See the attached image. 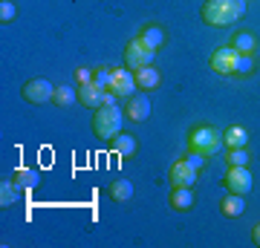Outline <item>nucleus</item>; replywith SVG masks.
Masks as SVG:
<instances>
[{
	"mask_svg": "<svg viewBox=\"0 0 260 248\" xmlns=\"http://www.w3.org/2000/svg\"><path fill=\"white\" fill-rule=\"evenodd\" d=\"M124 119L136 121V124H142V121L150 119V98H148V92L145 90L133 92L127 101H124Z\"/></svg>",
	"mask_w": 260,
	"mask_h": 248,
	"instance_id": "obj_8",
	"label": "nucleus"
},
{
	"mask_svg": "<svg viewBox=\"0 0 260 248\" xmlns=\"http://www.w3.org/2000/svg\"><path fill=\"white\" fill-rule=\"evenodd\" d=\"M205 159H208V156H203V153H197V150H188L185 162H188L191 167H194V170H203V167H205Z\"/></svg>",
	"mask_w": 260,
	"mask_h": 248,
	"instance_id": "obj_27",
	"label": "nucleus"
},
{
	"mask_svg": "<svg viewBox=\"0 0 260 248\" xmlns=\"http://www.w3.org/2000/svg\"><path fill=\"white\" fill-rule=\"evenodd\" d=\"M142 41L145 46H150L153 52H159L162 46H165V41H168V35H165V29L162 26H156V23H145V26L139 29V35H136Z\"/></svg>",
	"mask_w": 260,
	"mask_h": 248,
	"instance_id": "obj_12",
	"label": "nucleus"
},
{
	"mask_svg": "<svg viewBox=\"0 0 260 248\" xmlns=\"http://www.w3.org/2000/svg\"><path fill=\"white\" fill-rule=\"evenodd\" d=\"M153 58H156V52H153L150 46L142 44L139 38H133V41L124 46V66H127V69H142V66H150V64H153Z\"/></svg>",
	"mask_w": 260,
	"mask_h": 248,
	"instance_id": "obj_6",
	"label": "nucleus"
},
{
	"mask_svg": "<svg viewBox=\"0 0 260 248\" xmlns=\"http://www.w3.org/2000/svg\"><path fill=\"white\" fill-rule=\"evenodd\" d=\"M136 90H139V87H136V75H133V69H127V66H124V69H121V66L119 69H113L110 92H116L119 98H130Z\"/></svg>",
	"mask_w": 260,
	"mask_h": 248,
	"instance_id": "obj_9",
	"label": "nucleus"
},
{
	"mask_svg": "<svg viewBox=\"0 0 260 248\" xmlns=\"http://www.w3.org/2000/svg\"><path fill=\"white\" fill-rule=\"evenodd\" d=\"M95 78V69H90V66H78L75 69V84L81 87V84H90Z\"/></svg>",
	"mask_w": 260,
	"mask_h": 248,
	"instance_id": "obj_26",
	"label": "nucleus"
},
{
	"mask_svg": "<svg viewBox=\"0 0 260 248\" xmlns=\"http://www.w3.org/2000/svg\"><path fill=\"white\" fill-rule=\"evenodd\" d=\"M133 75H136V87L145 90V92L156 90L159 84H162V75H159V69H153V64L142 66V69H133Z\"/></svg>",
	"mask_w": 260,
	"mask_h": 248,
	"instance_id": "obj_16",
	"label": "nucleus"
},
{
	"mask_svg": "<svg viewBox=\"0 0 260 248\" xmlns=\"http://www.w3.org/2000/svg\"><path fill=\"white\" fill-rule=\"evenodd\" d=\"M223 141L225 147H246L249 145V130L240 127V124H232V127L223 130Z\"/></svg>",
	"mask_w": 260,
	"mask_h": 248,
	"instance_id": "obj_17",
	"label": "nucleus"
},
{
	"mask_svg": "<svg viewBox=\"0 0 260 248\" xmlns=\"http://www.w3.org/2000/svg\"><path fill=\"white\" fill-rule=\"evenodd\" d=\"M240 55H243V52H237L234 46H223V49L211 52V58H208V66H211L217 75H237Z\"/></svg>",
	"mask_w": 260,
	"mask_h": 248,
	"instance_id": "obj_5",
	"label": "nucleus"
},
{
	"mask_svg": "<svg viewBox=\"0 0 260 248\" xmlns=\"http://www.w3.org/2000/svg\"><path fill=\"white\" fill-rule=\"evenodd\" d=\"M130 196H133V182H130V179H116V182H110V199L113 202H127Z\"/></svg>",
	"mask_w": 260,
	"mask_h": 248,
	"instance_id": "obj_22",
	"label": "nucleus"
},
{
	"mask_svg": "<svg viewBox=\"0 0 260 248\" xmlns=\"http://www.w3.org/2000/svg\"><path fill=\"white\" fill-rule=\"evenodd\" d=\"M225 147L223 141V133L217 127H211V124H197V127H191V133H188V150H197V153H203V156H217L220 150Z\"/></svg>",
	"mask_w": 260,
	"mask_h": 248,
	"instance_id": "obj_2",
	"label": "nucleus"
},
{
	"mask_svg": "<svg viewBox=\"0 0 260 248\" xmlns=\"http://www.w3.org/2000/svg\"><path fill=\"white\" fill-rule=\"evenodd\" d=\"M12 179L23 188V191H32V188H38L41 185V176H38V170H29V167H18L15 173H12Z\"/></svg>",
	"mask_w": 260,
	"mask_h": 248,
	"instance_id": "obj_21",
	"label": "nucleus"
},
{
	"mask_svg": "<svg viewBox=\"0 0 260 248\" xmlns=\"http://www.w3.org/2000/svg\"><path fill=\"white\" fill-rule=\"evenodd\" d=\"M225 162H229V167H246L249 165V150L246 147H229Z\"/></svg>",
	"mask_w": 260,
	"mask_h": 248,
	"instance_id": "obj_23",
	"label": "nucleus"
},
{
	"mask_svg": "<svg viewBox=\"0 0 260 248\" xmlns=\"http://www.w3.org/2000/svg\"><path fill=\"white\" fill-rule=\"evenodd\" d=\"M116 98H119L116 92L102 90V87H99L95 81L81 84V87H78V104H84V107H90V110H99V107H104V104L116 101Z\"/></svg>",
	"mask_w": 260,
	"mask_h": 248,
	"instance_id": "obj_4",
	"label": "nucleus"
},
{
	"mask_svg": "<svg viewBox=\"0 0 260 248\" xmlns=\"http://www.w3.org/2000/svg\"><path fill=\"white\" fill-rule=\"evenodd\" d=\"M20 95H23V101H29V104H47V101H52L55 87H52L47 78H29V81L20 87Z\"/></svg>",
	"mask_w": 260,
	"mask_h": 248,
	"instance_id": "obj_7",
	"label": "nucleus"
},
{
	"mask_svg": "<svg viewBox=\"0 0 260 248\" xmlns=\"http://www.w3.org/2000/svg\"><path fill=\"white\" fill-rule=\"evenodd\" d=\"M251 242L260 248V222H254V225H251Z\"/></svg>",
	"mask_w": 260,
	"mask_h": 248,
	"instance_id": "obj_29",
	"label": "nucleus"
},
{
	"mask_svg": "<svg viewBox=\"0 0 260 248\" xmlns=\"http://www.w3.org/2000/svg\"><path fill=\"white\" fill-rule=\"evenodd\" d=\"M225 188H229L232 193L246 196V193L254 188V179H251L249 167H229V173H225Z\"/></svg>",
	"mask_w": 260,
	"mask_h": 248,
	"instance_id": "obj_10",
	"label": "nucleus"
},
{
	"mask_svg": "<svg viewBox=\"0 0 260 248\" xmlns=\"http://www.w3.org/2000/svg\"><path fill=\"white\" fill-rule=\"evenodd\" d=\"M197 205V196H194V188H171V208L179 214L191 211Z\"/></svg>",
	"mask_w": 260,
	"mask_h": 248,
	"instance_id": "obj_13",
	"label": "nucleus"
},
{
	"mask_svg": "<svg viewBox=\"0 0 260 248\" xmlns=\"http://www.w3.org/2000/svg\"><path fill=\"white\" fill-rule=\"evenodd\" d=\"M110 150L121 159H130L136 153V136H130V133H116V136L110 138Z\"/></svg>",
	"mask_w": 260,
	"mask_h": 248,
	"instance_id": "obj_15",
	"label": "nucleus"
},
{
	"mask_svg": "<svg viewBox=\"0 0 260 248\" xmlns=\"http://www.w3.org/2000/svg\"><path fill=\"white\" fill-rule=\"evenodd\" d=\"M237 52H243V55H251L254 52V46H257V38H254V32H249V29H243V32H237V35L232 38V44Z\"/></svg>",
	"mask_w": 260,
	"mask_h": 248,
	"instance_id": "obj_19",
	"label": "nucleus"
},
{
	"mask_svg": "<svg viewBox=\"0 0 260 248\" xmlns=\"http://www.w3.org/2000/svg\"><path fill=\"white\" fill-rule=\"evenodd\" d=\"M78 101V87H70V84H58L55 87V95H52V104L55 107H70V104Z\"/></svg>",
	"mask_w": 260,
	"mask_h": 248,
	"instance_id": "obj_20",
	"label": "nucleus"
},
{
	"mask_svg": "<svg viewBox=\"0 0 260 248\" xmlns=\"http://www.w3.org/2000/svg\"><path fill=\"white\" fill-rule=\"evenodd\" d=\"M110 78H113V69H107V66H99L95 69V78L93 81L102 87V90H110Z\"/></svg>",
	"mask_w": 260,
	"mask_h": 248,
	"instance_id": "obj_25",
	"label": "nucleus"
},
{
	"mask_svg": "<svg viewBox=\"0 0 260 248\" xmlns=\"http://www.w3.org/2000/svg\"><path fill=\"white\" fill-rule=\"evenodd\" d=\"M121 116H124V113H121V107L116 101L99 107L95 116H93V133H95V138H107V141H110L116 133H121Z\"/></svg>",
	"mask_w": 260,
	"mask_h": 248,
	"instance_id": "obj_3",
	"label": "nucleus"
},
{
	"mask_svg": "<svg viewBox=\"0 0 260 248\" xmlns=\"http://www.w3.org/2000/svg\"><path fill=\"white\" fill-rule=\"evenodd\" d=\"M20 199V185L15 179H3L0 182V208H9Z\"/></svg>",
	"mask_w": 260,
	"mask_h": 248,
	"instance_id": "obj_18",
	"label": "nucleus"
},
{
	"mask_svg": "<svg viewBox=\"0 0 260 248\" xmlns=\"http://www.w3.org/2000/svg\"><path fill=\"white\" fill-rule=\"evenodd\" d=\"M15 15H18L15 3H12V0H0V23H12Z\"/></svg>",
	"mask_w": 260,
	"mask_h": 248,
	"instance_id": "obj_24",
	"label": "nucleus"
},
{
	"mask_svg": "<svg viewBox=\"0 0 260 248\" xmlns=\"http://www.w3.org/2000/svg\"><path fill=\"white\" fill-rule=\"evenodd\" d=\"M200 15H203V23H208V26H232L246 15V0H205Z\"/></svg>",
	"mask_w": 260,
	"mask_h": 248,
	"instance_id": "obj_1",
	"label": "nucleus"
},
{
	"mask_svg": "<svg viewBox=\"0 0 260 248\" xmlns=\"http://www.w3.org/2000/svg\"><path fill=\"white\" fill-rule=\"evenodd\" d=\"M197 173H200V170H194V167L182 159V162H174V165H171L168 179H171L174 188H194V185H197Z\"/></svg>",
	"mask_w": 260,
	"mask_h": 248,
	"instance_id": "obj_11",
	"label": "nucleus"
},
{
	"mask_svg": "<svg viewBox=\"0 0 260 248\" xmlns=\"http://www.w3.org/2000/svg\"><path fill=\"white\" fill-rule=\"evenodd\" d=\"M220 214L223 217H229V220H237V217H243L246 214V202H243L240 193H225L223 199H220Z\"/></svg>",
	"mask_w": 260,
	"mask_h": 248,
	"instance_id": "obj_14",
	"label": "nucleus"
},
{
	"mask_svg": "<svg viewBox=\"0 0 260 248\" xmlns=\"http://www.w3.org/2000/svg\"><path fill=\"white\" fill-rule=\"evenodd\" d=\"M254 73V61H251V55H240V64H237V75H251Z\"/></svg>",
	"mask_w": 260,
	"mask_h": 248,
	"instance_id": "obj_28",
	"label": "nucleus"
}]
</instances>
